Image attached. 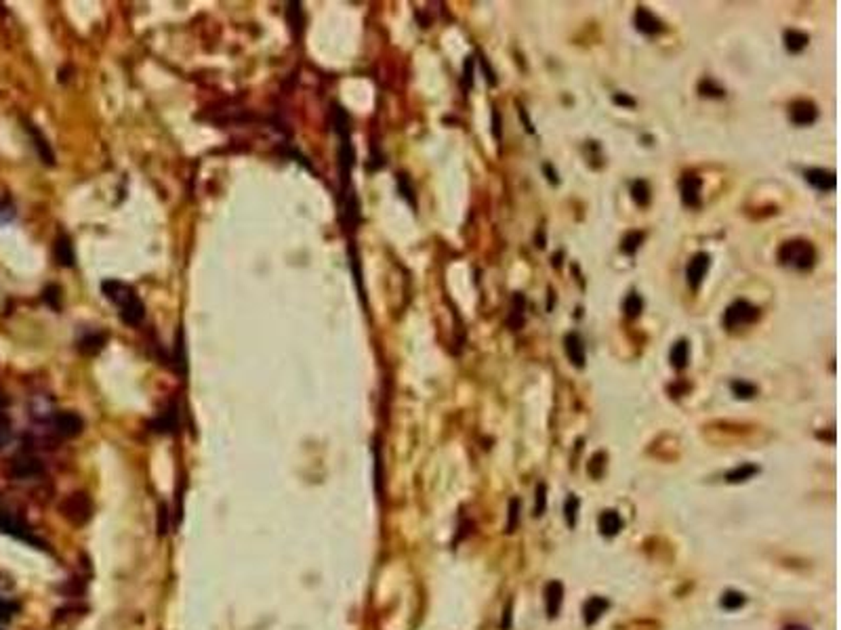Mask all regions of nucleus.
Returning <instances> with one entry per match:
<instances>
[{"label":"nucleus","mask_w":841,"mask_h":630,"mask_svg":"<svg viewBox=\"0 0 841 630\" xmlns=\"http://www.w3.org/2000/svg\"><path fill=\"white\" fill-rule=\"evenodd\" d=\"M101 292L110 303L118 307L120 322L124 326H133V328L141 326L145 318V305L141 303L133 286H129V284H124L120 279H106L101 284Z\"/></svg>","instance_id":"f257e3e1"},{"label":"nucleus","mask_w":841,"mask_h":630,"mask_svg":"<svg viewBox=\"0 0 841 630\" xmlns=\"http://www.w3.org/2000/svg\"><path fill=\"white\" fill-rule=\"evenodd\" d=\"M778 261L785 267H793L797 271H807L812 269L816 263V250L814 246L805 240H791L785 242L778 250Z\"/></svg>","instance_id":"f03ea898"},{"label":"nucleus","mask_w":841,"mask_h":630,"mask_svg":"<svg viewBox=\"0 0 841 630\" xmlns=\"http://www.w3.org/2000/svg\"><path fill=\"white\" fill-rule=\"evenodd\" d=\"M61 515H64L72 525L82 527L90 521L93 517V502L84 492H74L70 496H66V500L61 502L59 507Z\"/></svg>","instance_id":"7ed1b4c3"},{"label":"nucleus","mask_w":841,"mask_h":630,"mask_svg":"<svg viewBox=\"0 0 841 630\" xmlns=\"http://www.w3.org/2000/svg\"><path fill=\"white\" fill-rule=\"evenodd\" d=\"M0 531L9 533V536H13V538L23 540V542H27V544L42 546L40 538L32 531V527H29L19 515H15V513L9 511V509H3V507H0Z\"/></svg>","instance_id":"20e7f679"},{"label":"nucleus","mask_w":841,"mask_h":630,"mask_svg":"<svg viewBox=\"0 0 841 630\" xmlns=\"http://www.w3.org/2000/svg\"><path fill=\"white\" fill-rule=\"evenodd\" d=\"M757 320H759V307L751 305L749 301H742V299L734 301L724 313V324H726L728 330H734V328H740V326H749V324H753Z\"/></svg>","instance_id":"39448f33"},{"label":"nucleus","mask_w":841,"mask_h":630,"mask_svg":"<svg viewBox=\"0 0 841 630\" xmlns=\"http://www.w3.org/2000/svg\"><path fill=\"white\" fill-rule=\"evenodd\" d=\"M11 477L17 481H27V479H36L45 473V464L40 458L32 456V454H21L11 462Z\"/></svg>","instance_id":"423d86ee"},{"label":"nucleus","mask_w":841,"mask_h":630,"mask_svg":"<svg viewBox=\"0 0 841 630\" xmlns=\"http://www.w3.org/2000/svg\"><path fill=\"white\" fill-rule=\"evenodd\" d=\"M51 425H53L55 435H59V437H66V439L80 435V433H82V429H84V420H82V416H78L76 412H70V410H68V412H57V414L53 416Z\"/></svg>","instance_id":"0eeeda50"},{"label":"nucleus","mask_w":841,"mask_h":630,"mask_svg":"<svg viewBox=\"0 0 841 630\" xmlns=\"http://www.w3.org/2000/svg\"><path fill=\"white\" fill-rule=\"evenodd\" d=\"M709 267H711V257L707 255V252H696V255L690 259V263L686 267V281H688V286L692 290L700 288V284L705 279Z\"/></svg>","instance_id":"6e6552de"},{"label":"nucleus","mask_w":841,"mask_h":630,"mask_svg":"<svg viewBox=\"0 0 841 630\" xmlns=\"http://www.w3.org/2000/svg\"><path fill=\"white\" fill-rule=\"evenodd\" d=\"M700 187H703L700 177H696V175H686V177H683L681 183H679L681 202L686 204V206H690V208L700 206Z\"/></svg>","instance_id":"1a4fd4ad"},{"label":"nucleus","mask_w":841,"mask_h":630,"mask_svg":"<svg viewBox=\"0 0 841 630\" xmlns=\"http://www.w3.org/2000/svg\"><path fill=\"white\" fill-rule=\"evenodd\" d=\"M25 131L29 133V137H32L34 147H36V151H38L40 160H42L47 166H53V164H55V153H53V149H51L47 137L42 135V131L38 129L36 124H32V122H25Z\"/></svg>","instance_id":"9d476101"},{"label":"nucleus","mask_w":841,"mask_h":630,"mask_svg":"<svg viewBox=\"0 0 841 630\" xmlns=\"http://www.w3.org/2000/svg\"><path fill=\"white\" fill-rule=\"evenodd\" d=\"M805 181L812 185L818 192H833L837 187V177L833 171H825V168H807L803 173Z\"/></svg>","instance_id":"9b49d317"},{"label":"nucleus","mask_w":841,"mask_h":630,"mask_svg":"<svg viewBox=\"0 0 841 630\" xmlns=\"http://www.w3.org/2000/svg\"><path fill=\"white\" fill-rule=\"evenodd\" d=\"M816 118H818V110L812 101L801 99L791 105V122L797 126H809L816 122Z\"/></svg>","instance_id":"f8f14e48"},{"label":"nucleus","mask_w":841,"mask_h":630,"mask_svg":"<svg viewBox=\"0 0 841 630\" xmlns=\"http://www.w3.org/2000/svg\"><path fill=\"white\" fill-rule=\"evenodd\" d=\"M562 603H564V586H562V582L553 580V582H549L545 586V605H547V616L551 620L559 616Z\"/></svg>","instance_id":"ddd939ff"},{"label":"nucleus","mask_w":841,"mask_h":630,"mask_svg":"<svg viewBox=\"0 0 841 630\" xmlns=\"http://www.w3.org/2000/svg\"><path fill=\"white\" fill-rule=\"evenodd\" d=\"M635 27H637V32H642V34H646V36H654V34H659V32H663L661 19L652 11H648L646 7H639L635 11Z\"/></svg>","instance_id":"4468645a"},{"label":"nucleus","mask_w":841,"mask_h":630,"mask_svg":"<svg viewBox=\"0 0 841 630\" xmlns=\"http://www.w3.org/2000/svg\"><path fill=\"white\" fill-rule=\"evenodd\" d=\"M564 346H566V355L568 360L576 366V368H585L587 355H585V342L581 338L578 332H568L564 338Z\"/></svg>","instance_id":"2eb2a0df"},{"label":"nucleus","mask_w":841,"mask_h":630,"mask_svg":"<svg viewBox=\"0 0 841 630\" xmlns=\"http://www.w3.org/2000/svg\"><path fill=\"white\" fill-rule=\"evenodd\" d=\"M106 340H108V336L103 334V332H88V334H84L80 340H78V351L82 353V355H97L101 349H103V344H106Z\"/></svg>","instance_id":"dca6fc26"},{"label":"nucleus","mask_w":841,"mask_h":630,"mask_svg":"<svg viewBox=\"0 0 841 630\" xmlns=\"http://www.w3.org/2000/svg\"><path fill=\"white\" fill-rule=\"evenodd\" d=\"M608 607H610L608 598H604V596H591L589 601L585 603V607H583L585 624H596Z\"/></svg>","instance_id":"f3484780"},{"label":"nucleus","mask_w":841,"mask_h":630,"mask_svg":"<svg viewBox=\"0 0 841 630\" xmlns=\"http://www.w3.org/2000/svg\"><path fill=\"white\" fill-rule=\"evenodd\" d=\"M53 252H55L57 263L64 265V267H72L74 261H76V257H74V246H72V242H70L68 236H59V238L55 240V250H53Z\"/></svg>","instance_id":"a211bd4d"},{"label":"nucleus","mask_w":841,"mask_h":630,"mask_svg":"<svg viewBox=\"0 0 841 630\" xmlns=\"http://www.w3.org/2000/svg\"><path fill=\"white\" fill-rule=\"evenodd\" d=\"M598 525H600V531H602L604 536L612 538V536H616V533L622 529V519H620V515H618L616 511L610 509V511H604V513L600 515Z\"/></svg>","instance_id":"6ab92c4d"},{"label":"nucleus","mask_w":841,"mask_h":630,"mask_svg":"<svg viewBox=\"0 0 841 630\" xmlns=\"http://www.w3.org/2000/svg\"><path fill=\"white\" fill-rule=\"evenodd\" d=\"M669 360H671V366L675 368V370H683L688 366V360H690V344H688V340H677L673 346H671V353H669Z\"/></svg>","instance_id":"aec40b11"},{"label":"nucleus","mask_w":841,"mask_h":630,"mask_svg":"<svg viewBox=\"0 0 841 630\" xmlns=\"http://www.w3.org/2000/svg\"><path fill=\"white\" fill-rule=\"evenodd\" d=\"M151 427H154V431H158V433H173L177 429V405L171 403L167 412H162L158 418L151 423Z\"/></svg>","instance_id":"412c9836"},{"label":"nucleus","mask_w":841,"mask_h":630,"mask_svg":"<svg viewBox=\"0 0 841 630\" xmlns=\"http://www.w3.org/2000/svg\"><path fill=\"white\" fill-rule=\"evenodd\" d=\"M524 309H526V299L522 292H517L513 297V305H511V313L507 318V324L511 326V330H520L524 326Z\"/></svg>","instance_id":"4be33fe9"},{"label":"nucleus","mask_w":841,"mask_h":630,"mask_svg":"<svg viewBox=\"0 0 841 630\" xmlns=\"http://www.w3.org/2000/svg\"><path fill=\"white\" fill-rule=\"evenodd\" d=\"M807 42H809V36L807 34H803V32H799V29H787L785 32V47H787V51L789 53H801L805 47H807Z\"/></svg>","instance_id":"5701e85b"},{"label":"nucleus","mask_w":841,"mask_h":630,"mask_svg":"<svg viewBox=\"0 0 841 630\" xmlns=\"http://www.w3.org/2000/svg\"><path fill=\"white\" fill-rule=\"evenodd\" d=\"M759 473V466H755V464H740V466H736V468H732L728 475H726V481L728 483H742V481H746V479H751L753 475H757Z\"/></svg>","instance_id":"b1692460"},{"label":"nucleus","mask_w":841,"mask_h":630,"mask_svg":"<svg viewBox=\"0 0 841 630\" xmlns=\"http://www.w3.org/2000/svg\"><path fill=\"white\" fill-rule=\"evenodd\" d=\"M631 198H633V202H635V204H639V206H648V204H650L652 194H650V185H648V181L637 179V181H633V183H631Z\"/></svg>","instance_id":"393cba45"},{"label":"nucleus","mask_w":841,"mask_h":630,"mask_svg":"<svg viewBox=\"0 0 841 630\" xmlns=\"http://www.w3.org/2000/svg\"><path fill=\"white\" fill-rule=\"evenodd\" d=\"M642 242H644V231H627L625 238L620 240V250L625 252L627 257H633L639 250Z\"/></svg>","instance_id":"a878e982"},{"label":"nucleus","mask_w":841,"mask_h":630,"mask_svg":"<svg viewBox=\"0 0 841 630\" xmlns=\"http://www.w3.org/2000/svg\"><path fill=\"white\" fill-rule=\"evenodd\" d=\"M722 607L724 609H728V612H734V609H740L744 603H746V596L742 594V592H738V590H726L724 594H722Z\"/></svg>","instance_id":"bb28decb"},{"label":"nucleus","mask_w":841,"mask_h":630,"mask_svg":"<svg viewBox=\"0 0 841 630\" xmlns=\"http://www.w3.org/2000/svg\"><path fill=\"white\" fill-rule=\"evenodd\" d=\"M622 309H625V315H627L629 320L639 318V315H642V309H644V301H642V297H639L637 292H631V294L625 299V305H622Z\"/></svg>","instance_id":"cd10ccee"},{"label":"nucleus","mask_w":841,"mask_h":630,"mask_svg":"<svg viewBox=\"0 0 841 630\" xmlns=\"http://www.w3.org/2000/svg\"><path fill=\"white\" fill-rule=\"evenodd\" d=\"M730 389L738 399H751V397L757 395V387L753 383H746V381H732Z\"/></svg>","instance_id":"c85d7f7f"},{"label":"nucleus","mask_w":841,"mask_h":630,"mask_svg":"<svg viewBox=\"0 0 841 630\" xmlns=\"http://www.w3.org/2000/svg\"><path fill=\"white\" fill-rule=\"evenodd\" d=\"M578 507H581V500H578V496L570 494V496H568V500H566V504H564V515H566V523H568V527H574V525H576Z\"/></svg>","instance_id":"c756f323"},{"label":"nucleus","mask_w":841,"mask_h":630,"mask_svg":"<svg viewBox=\"0 0 841 630\" xmlns=\"http://www.w3.org/2000/svg\"><path fill=\"white\" fill-rule=\"evenodd\" d=\"M398 189H400L402 198H406V200H409V204L415 208V206H417V200H415V189H413V185H411L409 175H404V173H400V175H398Z\"/></svg>","instance_id":"7c9ffc66"},{"label":"nucleus","mask_w":841,"mask_h":630,"mask_svg":"<svg viewBox=\"0 0 841 630\" xmlns=\"http://www.w3.org/2000/svg\"><path fill=\"white\" fill-rule=\"evenodd\" d=\"M42 301H45L51 309H55V311L61 309V288L57 286V284H49V286L45 288Z\"/></svg>","instance_id":"2f4dec72"},{"label":"nucleus","mask_w":841,"mask_h":630,"mask_svg":"<svg viewBox=\"0 0 841 630\" xmlns=\"http://www.w3.org/2000/svg\"><path fill=\"white\" fill-rule=\"evenodd\" d=\"M698 92L703 94V97H724V94H726V90H724L722 86L715 84L711 78L700 80V84H698Z\"/></svg>","instance_id":"473e14b6"},{"label":"nucleus","mask_w":841,"mask_h":630,"mask_svg":"<svg viewBox=\"0 0 841 630\" xmlns=\"http://www.w3.org/2000/svg\"><path fill=\"white\" fill-rule=\"evenodd\" d=\"M474 57H467L463 63V88L470 90L474 86Z\"/></svg>","instance_id":"72a5a7b5"},{"label":"nucleus","mask_w":841,"mask_h":630,"mask_svg":"<svg viewBox=\"0 0 841 630\" xmlns=\"http://www.w3.org/2000/svg\"><path fill=\"white\" fill-rule=\"evenodd\" d=\"M545 509H547V486H545V483H539V488H537V502H535V515L541 517V515L545 513Z\"/></svg>","instance_id":"f704fd0d"},{"label":"nucleus","mask_w":841,"mask_h":630,"mask_svg":"<svg viewBox=\"0 0 841 630\" xmlns=\"http://www.w3.org/2000/svg\"><path fill=\"white\" fill-rule=\"evenodd\" d=\"M15 612H17V605L13 601H9V598L0 596V622L11 620L15 616Z\"/></svg>","instance_id":"c9c22d12"},{"label":"nucleus","mask_w":841,"mask_h":630,"mask_svg":"<svg viewBox=\"0 0 841 630\" xmlns=\"http://www.w3.org/2000/svg\"><path fill=\"white\" fill-rule=\"evenodd\" d=\"M11 437H13V429H11V423L5 418V416H0V450H3L9 441H11Z\"/></svg>","instance_id":"e433bc0d"},{"label":"nucleus","mask_w":841,"mask_h":630,"mask_svg":"<svg viewBox=\"0 0 841 630\" xmlns=\"http://www.w3.org/2000/svg\"><path fill=\"white\" fill-rule=\"evenodd\" d=\"M614 103H616V105H625V108H635V99L629 97V94H620V92L614 94Z\"/></svg>","instance_id":"4c0bfd02"},{"label":"nucleus","mask_w":841,"mask_h":630,"mask_svg":"<svg viewBox=\"0 0 841 630\" xmlns=\"http://www.w3.org/2000/svg\"><path fill=\"white\" fill-rule=\"evenodd\" d=\"M492 135L496 137V141H501V116L496 110L492 112Z\"/></svg>","instance_id":"58836bf2"},{"label":"nucleus","mask_w":841,"mask_h":630,"mask_svg":"<svg viewBox=\"0 0 841 630\" xmlns=\"http://www.w3.org/2000/svg\"><path fill=\"white\" fill-rule=\"evenodd\" d=\"M517 504H520V502L513 498V500H511V509H509V525H507V529H509V531H513V529H515V521H517Z\"/></svg>","instance_id":"ea45409f"},{"label":"nucleus","mask_w":841,"mask_h":630,"mask_svg":"<svg viewBox=\"0 0 841 630\" xmlns=\"http://www.w3.org/2000/svg\"><path fill=\"white\" fill-rule=\"evenodd\" d=\"M0 214H5V220H11L15 216L13 204H9V200H0Z\"/></svg>","instance_id":"a19ab883"},{"label":"nucleus","mask_w":841,"mask_h":630,"mask_svg":"<svg viewBox=\"0 0 841 630\" xmlns=\"http://www.w3.org/2000/svg\"><path fill=\"white\" fill-rule=\"evenodd\" d=\"M520 118H524V122H526V129H528V133H533L535 129H533V122H531V118H528V114H526V110L520 105Z\"/></svg>","instance_id":"79ce46f5"},{"label":"nucleus","mask_w":841,"mask_h":630,"mask_svg":"<svg viewBox=\"0 0 841 630\" xmlns=\"http://www.w3.org/2000/svg\"><path fill=\"white\" fill-rule=\"evenodd\" d=\"M545 173H547V175H549V177H547V179H549V181H551V183H557V173H553V171H551V166H549V164H545Z\"/></svg>","instance_id":"37998d69"},{"label":"nucleus","mask_w":841,"mask_h":630,"mask_svg":"<svg viewBox=\"0 0 841 630\" xmlns=\"http://www.w3.org/2000/svg\"><path fill=\"white\" fill-rule=\"evenodd\" d=\"M783 630H809V628L803 626V624H789V626H785Z\"/></svg>","instance_id":"c03bdc74"},{"label":"nucleus","mask_w":841,"mask_h":630,"mask_svg":"<svg viewBox=\"0 0 841 630\" xmlns=\"http://www.w3.org/2000/svg\"><path fill=\"white\" fill-rule=\"evenodd\" d=\"M3 405H5V397H3V393H0V410H3Z\"/></svg>","instance_id":"a18cd8bd"}]
</instances>
